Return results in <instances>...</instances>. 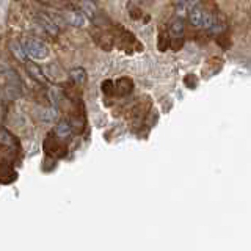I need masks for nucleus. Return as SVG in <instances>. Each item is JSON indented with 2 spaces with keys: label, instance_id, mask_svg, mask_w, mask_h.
<instances>
[{
  "label": "nucleus",
  "instance_id": "nucleus-7",
  "mask_svg": "<svg viewBox=\"0 0 251 251\" xmlns=\"http://www.w3.org/2000/svg\"><path fill=\"white\" fill-rule=\"evenodd\" d=\"M86 71L80 66H77V68H71L69 69V78L73 80L75 85H83L86 82Z\"/></svg>",
  "mask_w": 251,
  "mask_h": 251
},
{
  "label": "nucleus",
  "instance_id": "nucleus-15",
  "mask_svg": "<svg viewBox=\"0 0 251 251\" xmlns=\"http://www.w3.org/2000/svg\"><path fill=\"white\" fill-rule=\"evenodd\" d=\"M43 112V115H41V120H44V121H52L53 118H55V113H57V110H55V107H52V108H47V110H41Z\"/></svg>",
  "mask_w": 251,
  "mask_h": 251
},
{
  "label": "nucleus",
  "instance_id": "nucleus-14",
  "mask_svg": "<svg viewBox=\"0 0 251 251\" xmlns=\"http://www.w3.org/2000/svg\"><path fill=\"white\" fill-rule=\"evenodd\" d=\"M170 30H171V33H173V35H176V36L182 35V33H184V30H185V22H184V19L177 18V19L173 21Z\"/></svg>",
  "mask_w": 251,
  "mask_h": 251
},
{
  "label": "nucleus",
  "instance_id": "nucleus-11",
  "mask_svg": "<svg viewBox=\"0 0 251 251\" xmlns=\"http://www.w3.org/2000/svg\"><path fill=\"white\" fill-rule=\"evenodd\" d=\"M80 6H82V13L85 16H88L90 19H96L98 8H96V5H94L93 2H90V0H83Z\"/></svg>",
  "mask_w": 251,
  "mask_h": 251
},
{
  "label": "nucleus",
  "instance_id": "nucleus-3",
  "mask_svg": "<svg viewBox=\"0 0 251 251\" xmlns=\"http://www.w3.org/2000/svg\"><path fill=\"white\" fill-rule=\"evenodd\" d=\"M65 21L73 27H83L85 25V14L82 11L77 10H71V11H65Z\"/></svg>",
  "mask_w": 251,
  "mask_h": 251
},
{
  "label": "nucleus",
  "instance_id": "nucleus-1",
  "mask_svg": "<svg viewBox=\"0 0 251 251\" xmlns=\"http://www.w3.org/2000/svg\"><path fill=\"white\" fill-rule=\"evenodd\" d=\"M3 82H5V91L8 94V98L10 99L19 98V94H21L19 77L11 68H8V66H5V71H3Z\"/></svg>",
  "mask_w": 251,
  "mask_h": 251
},
{
  "label": "nucleus",
  "instance_id": "nucleus-9",
  "mask_svg": "<svg viewBox=\"0 0 251 251\" xmlns=\"http://www.w3.org/2000/svg\"><path fill=\"white\" fill-rule=\"evenodd\" d=\"M47 98H49V100L52 102V105L55 108H58L61 102H65V94H63L60 88H55V86L47 91Z\"/></svg>",
  "mask_w": 251,
  "mask_h": 251
},
{
  "label": "nucleus",
  "instance_id": "nucleus-2",
  "mask_svg": "<svg viewBox=\"0 0 251 251\" xmlns=\"http://www.w3.org/2000/svg\"><path fill=\"white\" fill-rule=\"evenodd\" d=\"M22 47L28 57H31L33 60H46L49 57L47 46L41 41H38V39H27V41L22 44Z\"/></svg>",
  "mask_w": 251,
  "mask_h": 251
},
{
  "label": "nucleus",
  "instance_id": "nucleus-8",
  "mask_svg": "<svg viewBox=\"0 0 251 251\" xmlns=\"http://www.w3.org/2000/svg\"><path fill=\"white\" fill-rule=\"evenodd\" d=\"M25 66H27L28 74H30L31 77H33L35 80L41 82V83H44V82H46V75H44V73L41 71V66L35 65L33 61H25Z\"/></svg>",
  "mask_w": 251,
  "mask_h": 251
},
{
  "label": "nucleus",
  "instance_id": "nucleus-5",
  "mask_svg": "<svg viewBox=\"0 0 251 251\" xmlns=\"http://www.w3.org/2000/svg\"><path fill=\"white\" fill-rule=\"evenodd\" d=\"M204 11L202 8L200 6H192L190 11H188V21H190V24L193 27H202V22H204Z\"/></svg>",
  "mask_w": 251,
  "mask_h": 251
},
{
  "label": "nucleus",
  "instance_id": "nucleus-13",
  "mask_svg": "<svg viewBox=\"0 0 251 251\" xmlns=\"http://www.w3.org/2000/svg\"><path fill=\"white\" fill-rule=\"evenodd\" d=\"M115 88L118 90L120 94H127L132 90V82L129 78H120V80L115 83Z\"/></svg>",
  "mask_w": 251,
  "mask_h": 251
},
{
  "label": "nucleus",
  "instance_id": "nucleus-12",
  "mask_svg": "<svg viewBox=\"0 0 251 251\" xmlns=\"http://www.w3.org/2000/svg\"><path fill=\"white\" fill-rule=\"evenodd\" d=\"M0 145L3 146H16V138L6 129L0 127Z\"/></svg>",
  "mask_w": 251,
  "mask_h": 251
},
{
  "label": "nucleus",
  "instance_id": "nucleus-4",
  "mask_svg": "<svg viewBox=\"0 0 251 251\" xmlns=\"http://www.w3.org/2000/svg\"><path fill=\"white\" fill-rule=\"evenodd\" d=\"M38 24L46 30V33H47V35L57 36V35L60 33V30H58V27H57V24H55L52 19L47 18V16H44V14H39V16H38Z\"/></svg>",
  "mask_w": 251,
  "mask_h": 251
},
{
  "label": "nucleus",
  "instance_id": "nucleus-6",
  "mask_svg": "<svg viewBox=\"0 0 251 251\" xmlns=\"http://www.w3.org/2000/svg\"><path fill=\"white\" fill-rule=\"evenodd\" d=\"M71 133H73V124H71L69 121L63 120L55 126V135H57L58 138H63V140L69 138Z\"/></svg>",
  "mask_w": 251,
  "mask_h": 251
},
{
  "label": "nucleus",
  "instance_id": "nucleus-16",
  "mask_svg": "<svg viewBox=\"0 0 251 251\" xmlns=\"http://www.w3.org/2000/svg\"><path fill=\"white\" fill-rule=\"evenodd\" d=\"M196 2H198V0H188V3H190L192 6H195V3H196Z\"/></svg>",
  "mask_w": 251,
  "mask_h": 251
},
{
  "label": "nucleus",
  "instance_id": "nucleus-10",
  "mask_svg": "<svg viewBox=\"0 0 251 251\" xmlns=\"http://www.w3.org/2000/svg\"><path fill=\"white\" fill-rule=\"evenodd\" d=\"M10 50L13 52V55L18 60L21 61H27V53L25 50H24V47L16 41V39H13V41H10Z\"/></svg>",
  "mask_w": 251,
  "mask_h": 251
}]
</instances>
